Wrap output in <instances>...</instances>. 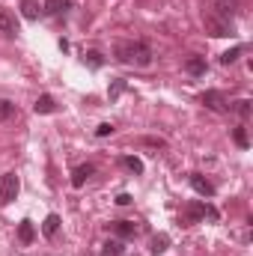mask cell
Returning <instances> with one entry per match:
<instances>
[{"instance_id":"1","label":"cell","mask_w":253,"mask_h":256,"mask_svg":"<svg viewBox=\"0 0 253 256\" xmlns=\"http://www.w3.org/2000/svg\"><path fill=\"white\" fill-rule=\"evenodd\" d=\"M116 60L120 63H128V66H146L152 63V48L146 42H120L116 45Z\"/></svg>"},{"instance_id":"2","label":"cell","mask_w":253,"mask_h":256,"mask_svg":"<svg viewBox=\"0 0 253 256\" xmlns=\"http://www.w3.org/2000/svg\"><path fill=\"white\" fill-rule=\"evenodd\" d=\"M18 188H21L18 176H15V173H3V176H0V206H9V202L18 196Z\"/></svg>"},{"instance_id":"3","label":"cell","mask_w":253,"mask_h":256,"mask_svg":"<svg viewBox=\"0 0 253 256\" xmlns=\"http://www.w3.org/2000/svg\"><path fill=\"white\" fill-rule=\"evenodd\" d=\"M202 24H206V30L212 33V36H230V21H224V18H218V15H202Z\"/></svg>"},{"instance_id":"4","label":"cell","mask_w":253,"mask_h":256,"mask_svg":"<svg viewBox=\"0 0 253 256\" xmlns=\"http://www.w3.org/2000/svg\"><path fill=\"white\" fill-rule=\"evenodd\" d=\"M208 110H214V114H226V102H224V96L218 92V90H208V92H202V98H200Z\"/></svg>"},{"instance_id":"5","label":"cell","mask_w":253,"mask_h":256,"mask_svg":"<svg viewBox=\"0 0 253 256\" xmlns=\"http://www.w3.org/2000/svg\"><path fill=\"white\" fill-rule=\"evenodd\" d=\"M190 188L200 194V196H206V200H212V196H214V185H212L208 179H202L200 173H194V176H190Z\"/></svg>"},{"instance_id":"6","label":"cell","mask_w":253,"mask_h":256,"mask_svg":"<svg viewBox=\"0 0 253 256\" xmlns=\"http://www.w3.org/2000/svg\"><path fill=\"white\" fill-rule=\"evenodd\" d=\"M206 218V202H190L188 208L182 212V224H196Z\"/></svg>"},{"instance_id":"7","label":"cell","mask_w":253,"mask_h":256,"mask_svg":"<svg viewBox=\"0 0 253 256\" xmlns=\"http://www.w3.org/2000/svg\"><path fill=\"white\" fill-rule=\"evenodd\" d=\"M110 232L120 236V238H134L137 236V224H131V220H114L110 224Z\"/></svg>"},{"instance_id":"8","label":"cell","mask_w":253,"mask_h":256,"mask_svg":"<svg viewBox=\"0 0 253 256\" xmlns=\"http://www.w3.org/2000/svg\"><path fill=\"white\" fill-rule=\"evenodd\" d=\"M92 173H96L92 164H80V167H74V173H72V188H84V182H86Z\"/></svg>"},{"instance_id":"9","label":"cell","mask_w":253,"mask_h":256,"mask_svg":"<svg viewBox=\"0 0 253 256\" xmlns=\"http://www.w3.org/2000/svg\"><path fill=\"white\" fill-rule=\"evenodd\" d=\"M33 238H36L33 220H21V224H18V242H21V244H33Z\"/></svg>"},{"instance_id":"10","label":"cell","mask_w":253,"mask_h":256,"mask_svg":"<svg viewBox=\"0 0 253 256\" xmlns=\"http://www.w3.org/2000/svg\"><path fill=\"white\" fill-rule=\"evenodd\" d=\"M0 33H3V36H15V33H18V24H15V18H12L6 9H0Z\"/></svg>"},{"instance_id":"11","label":"cell","mask_w":253,"mask_h":256,"mask_svg":"<svg viewBox=\"0 0 253 256\" xmlns=\"http://www.w3.org/2000/svg\"><path fill=\"white\" fill-rule=\"evenodd\" d=\"M185 68H188V74H194V78L206 74V57H188Z\"/></svg>"},{"instance_id":"12","label":"cell","mask_w":253,"mask_h":256,"mask_svg":"<svg viewBox=\"0 0 253 256\" xmlns=\"http://www.w3.org/2000/svg\"><path fill=\"white\" fill-rule=\"evenodd\" d=\"M54 108H57V104H54V98H51V96H39V98H36V104H33V110H36V114H54Z\"/></svg>"},{"instance_id":"13","label":"cell","mask_w":253,"mask_h":256,"mask_svg":"<svg viewBox=\"0 0 253 256\" xmlns=\"http://www.w3.org/2000/svg\"><path fill=\"white\" fill-rule=\"evenodd\" d=\"M57 230H60V214H48V218H45V224H42V232H45L48 238H54V236H57Z\"/></svg>"},{"instance_id":"14","label":"cell","mask_w":253,"mask_h":256,"mask_svg":"<svg viewBox=\"0 0 253 256\" xmlns=\"http://www.w3.org/2000/svg\"><path fill=\"white\" fill-rule=\"evenodd\" d=\"M236 9H238L236 0H218V15H220L224 21H230V15H236Z\"/></svg>"},{"instance_id":"15","label":"cell","mask_w":253,"mask_h":256,"mask_svg":"<svg viewBox=\"0 0 253 256\" xmlns=\"http://www.w3.org/2000/svg\"><path fill=\"white\" fill-rule=\"evenodd\" d=\"M68 6H72V0H45V12L48 15H60Z\"/></svg>"},{"instance_id":"16","label":"cell","mask_w":253,"mask_h":256,"mask_svg":"<svg viewBox=\"0 0 253 256\" xmlns=\"http://www.w3.org/2000/svg\"><path fill=\"white\" fill-rule=\"evenodd\" d=\"M122 254H126V244H122L120 238L108 242V244H104V250H102V256H122Z\"/></svg>"},{"instance_id":"17","label":"cell","mask_w":253,"mask_h":256,"mask_svg":"<svg viewBox=\"0 0 253 256\" xmlns=\"http://www.w3.org/2000/svg\"><path fill=\"white\" fill-rule=\"evenodd\" d=\"M238 57H242V45H236V48L224 51V54H220V63H224V66H232L236 60H238Z\"/></svg>"},{"instance_id":"18","label":"cell","mask_w":253,"mask_h":256,"mask_svg":"<svg viewBox=\"0 0 253 256\" xmlns=\"http://www.w3.org/2000/svg\"><path fill=\"white\" fill-rule=\"evenodd\" d=\"M167 244H170V238H167V236H155V238H152V248H149V250L158 256V254H164V250H167Z\"/></svg>"},{"instance_id":"19","label":"cell","mask_w":253,"mask_h":256,"mask_svg":"<svg viewBox=\"0 0 253 256\" xmlns=\"http://www.w3.org/2000/svg\"><path fill=\"white\" fill-rule=\"evenodd\" d=\"M122 164H126L131 173H143V161L140 158H134V155H128V158H122Z\"/></svg>"},{"instance_id":"20","label":"cell","mask_w":253,"mask_h":256,"mask_svg":"<svg viewBox=\"0 0 253 256\" xmlns=\"http://www.w3.org/2000/svg\"><path fill=\"white\" fill-rule=\"evenodd\" d=\"M86 63L92 66V68H102V66H104V57H102L98 51H86Z\"/></svg>"},{"instance_id":"21","label":"cell","mask_w":253,"mask_h":256,"mask_svg":"<svg viewBox=\"0 0 253 256\" xmlns=\"http://www.w3.org/2000/svg\"><path fill=\"white\" fill-rule=\"evenodd\" d=\"M236 114H238L242 120H248V116H250V102H248V98H242V102H236Z\"/></svg>"},{"instance_id":"22","label":"cell","mask_w":253,"mask_h":256,"mask_svg":"<svg viewBox=\"0 0 253 256\" xmlns=\"http://www.w3.org/2000/svg\"><path fill=\"white\" fill-rule=\"evenodd\" d=\"M232 137H236V143H238L242 149H248V146H250V140H248V131H244V128H236V131H232Z\"/></svg>"},{"instance_id":"23","label":"cell","mask_w":253,"mask_h":256,"mask_svg":"<svg viewBox=\"0 0 253 256\" xmlns=\"http://www.w3.org/2000/svg\"><path fill=\"white\" fill-rule=\"evenodd\" d=\"M12 114H15V104L6 102V98H0V120H9Z\"/></svg>"},{"instance_id":"24","label":"cell","mask_w":253,"mask_h":256,"mask_svg":"<svg viewBox=\"0 0 253 256\" xmlns=\"http://www.w3.org/2000/svg\"><path fill=\"white\" fill-rule=\"evenodd\" d=\"M122 92H126V80H114V86L108 90L110 98H116V96H122Z\"/></svg>"},{"instance_id":"25","label":"cell","mask_w":253,"mask_h":256,"mask_svg":"<svg viewBox=\"0 0 253 256\" xmlns=\"http://www.w3.org/2000/svg\"><path fill=\"white\" fill-rule=\"evenodd\" d=\"M108 134H114V126L110 122H102V126L96 128V137H108Z\"/></svg>"},{"instance_id":"26","label":"cell","mask_w":253,"mask_h":256,"mask_svg":"<svg viewBox=\"0 0 253 256\" xmlns=\"http://www.w3.org/2000/svg\"><path fill=\"white\" fill-rule=\"evenodd\" d=\"M39 12H36V6L33 3H24V18H36Z\"/></svg>"},{"instance_id":"27","label":"cell","mask_w":253,"mask_h":256,"mask_svg":"<svg viewBox=\"0 0 253 256\" xmlns=\"http://www.w3.org/2000/svg\"><path fill=\"white\" fill-rule=\"evenodd\" d=\"M128 202H131V196H128V194H120V196H116V206H128Z\"/></svg>"}]
</instances>
